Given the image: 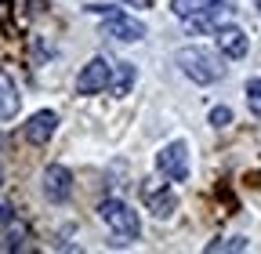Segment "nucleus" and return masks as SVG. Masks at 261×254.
Masks as SVG:
<instances>
[{
  "mask_svg": "<svg viewBox=\"0 0 261 254\" xmlns=\"http://www.w3.org/2000/svg\"><path fill=\"white\" fill-rule=\"evenodd\" d=\"M178 66H181V73H185L189 80H196V84H214V80L225 77L221 55H214V51H207V47H196V44L178 51Z\"/></svg>",
  "mask_w": 261,
  "mask_h": 254,
  "instance_id": "1",
  "label": "nucleus"
},
{
  "mask_svg": "<svg viewBox=\"0 0 261 254\" xmlns=\"http://www.w3.org/2000/svg\"><path fill=\"white\" fill-rule=\"evenodd\" d=\"M98 218H102L120 240H138V233H142L138 211L127 207L123 200H102V204H98Z\"/></svg>",
  "mask_w": 261,
  "mask_h": 254,
  "instance_id": "2",
  "label": "nucleus"
},
{
  "mask_svg": "<svg viewBox=\"0 0 261 254\" xmlns=\"http://www.w3.org/2000/svg\"><path fill=\"white\" fill-rule=\"evenodd\" d=\"M156 171L171 182H185L189 178V145L185 142H171L156 153Z\"/></svg>",
  "mask_w": 261,
  "mask_h": 254,
  "instance_id": "3",
  "label": "nucleus"
},
{
  "mask_svg": "<svg viewBox=\"0 0 261 254\" xmlns=\"http://www.w3.org/2000/svg\"><path fill=\"white\" fill-rule=\"evenodd\" d=\"M113 69L116 66L109 58H91L76 77V94H98V91L113 87Z\"/></svg>",
  "mask_w": 261,
  "mask_h": 254,
  "instance_id": "4",
  "label": "nucleus"
},
{
  "mask_svg": "<svg viewBox=\"0 0 261 254\" xmlns=\"http://www.w3.org/2000/svg\"><path fill=\"white\" fill-rule=\"evenodd\" d=\"M44 196H47L51 204H65V200L73 196V174H69V167L51 164V167L44 171Z\"/></svg>",
  "mask_w": 261,
  "mask_h": 254,
  "instance_id": "5",
  "label": "nucleus"
},
{
  "mask_svg": "<svg viewBox=\"0 0 261 254\" xmlns=\"http://www.w3.org/2000/svg\"><path fill=\"white\" fill-rule=\"evenodd\" d=\"M214 44H218V51L228 55V58H243V55L250 51V37L243 33L240 26H221V29H214Z\"/></svg>",
  "mask_w": 261,
  "mask_h": 254,
  "instance_id": "6",
  "label": "nucleus"
},
{
  "mask_svg": "<svg viewBox=\"0 0 261 254\" xmlns=\"http://www.w3.org/2000/svg\"><path fill=\"white\" fill-rule=\"evenodd\" d=\"M102 33L113 37V40L130 44V40H142V37H145V26H142L138 18H127V15H109L106 26H102Z\"/></svg>",
  "mask_w": 261,
  "mask_h": 254,
  "instance_id": "7",
  "label": "nucleus"
},
{
  "mask_svg": "<svg viewBox=\"0 0 261 254\" xmlns=\"http://www.w3.org/2000/svg\"><path fill=\"white\" fill-rule=\"evenodd\" d=\"M142 196L149 200V211H152L156 218H171V214H174V207H178V196L171 193V189H160V185H152V178L142 185Z\"/></svg>",
  "mask_w": 261,
  "mask_h": 254,
  "instance_id": "8",
  "label": "nucleus"
},
{
  "mask_svg": "<svg viewBox=\"0 0 261 254\" xmlns=\"http://www.w3.org/2000/svg\"><path fill=\"white\" fill-rule=\"evenodd\" d=\"M55 127H58V113L40 109V113H33V120L25 123V138L33 145H47V138L55 135Z\"/></svg>",
  "mask_w": 261,
  "mask_h": 254,
  "instance_id": "9",
  "label": "nucleus"
},
{
  "mask_svg": "<svg viewBox=\"0 0 261 254\" xmlns=\"http://www.w3.org/2000/svg\"><path fill=\"white\" fill-rule=\"evenodd\" d=\"M22 106V94H18V84L11 80L8 69H0V120H11Z\"/></svg>",
  "mask_w": 261,
  "mask_h": 254,
  "instance_id": "10",
  "label": "nucleus"
},
{
  "mask_svg": "<svg viewBox=\"0 0 261 254\" xmlns=\"http://www.w3.org/2000/svg\"><path fill=\"white\" fill-rule=\"evenodd\" d=\"M214 4H236V0H174V15L178 18H189V15H196V11H203V8H214Z\"/></svg>",
  "mask_w": 261,
  "mask_h": 254,
  "instance_id": "11",
  "label": "nucleus"
},
{
  "mask_svg": "<svg viewBox=\"0 0 261 254\" xmlns=\"http://www.w3.org/2000/svg\"><path fill=\"white\" fill-rule=\"evenodd\" d=\"M138 69L130 66V62H116V80H113V94H127L130 84H135Z\"/></svg>",
  "mask_w": 261,
  "mask_h": 254,
  "instance_id": "12",
  "label": "nucleus"
},
{
  "mask_svg": "<svg viewBox=\"0 0 261 254\" xmlns=\"http://www.w3.org/2000/svg\"><path fill=\"white\" fill-rule=\"evenodd\" d=\"M250 243L243 240V236H232V240H214V243H207V254H221V250H247Z\"/></svg>",
  "mask_w": 261,
  "mask_h": 254,
  "instance_id": "13",
  "label": "nucleus"
},
{
  "mask_svg": "<svg viewBox=\"0 0 261 254\" xmlns=\"http://www.w3.org/2000/svg\"><path fill=\"white\" fill-rule=\"evenodd\" d=\"M247 106L254 116H261V80H250L247 84Z\"/></svg>",
  "mask_w": 261,
  "mask_h": 254,
  "instance_id": "14",
  "label": "nucleus"
},
{
  "mask_svg": "<svg viewBox=\"0 0 261 254\" xmlns=\"http://www.w3.org/2000/svg\"><path fill=\"white\" fill-rule=\"evenodd\" d=\"M211 123L214 127H228V123H232V109H228V106H214L211 109Z\"/></svg>",
  "mask_w": 261,
  "mask_h": 254,
  "instance_id": "15",
  "label": "nucleus"
},
{
  "mask_svg": "<svg viewBox=\"0 0 261 254\" xmlns=\"http://www.w3.org/2000/svg\"><path fill=\"white\" fill-rule=\"evenodd\" d=\"M8 250H18V247H25V229L18 225V229H11V236H8V243H4Z\"/></svg>",
  "mask_w": 261,
  "mask_h": 254,
  "instance_id": "16",
  "label": "nucleus"
},
{
  "mask_svg": "<svg viewBox=\"0 0 261 254\" xmlns=\"http://www.w3.org/2000/svg\"><path fill=\"white\" fill-rule=\"evenodd\" d=\"M11 221H15L11 207H8V204H0V225H11Z\"/></svg>",
  "mask_w": 261,
  "mask_h": 254,
  "instance_id": "17",
  "label": "nucleus"
},
{
  "mask_svg": "<svg viewBox=\"0 0 261 254\" xmlns=\"http://www.w3.org/2000/svg\"><path fill=\"white\" fill-rule=\"evenodd\" d=\"M123 4H130V8H149L152 0H123Z\"/></svg>",
  "mask_w": 261,
  "mask_h": 254,
  "instance_id": "18",
  "label": "nucleus"
},
{
  "mask_svg": "<svg viewBox=\"0 0 261 254\" xmlns=\"http://www.w3.org/2000/svg\"><path fill=\"white\" fill-rule=\"evenodd\" d=\"M257 11H261V0H257Z\"/></svg>",
  "mask_w": 261,
  "mask_h": 254,
  "instance_id": "19",
  "label": "nucleus"
}]
</instances>
